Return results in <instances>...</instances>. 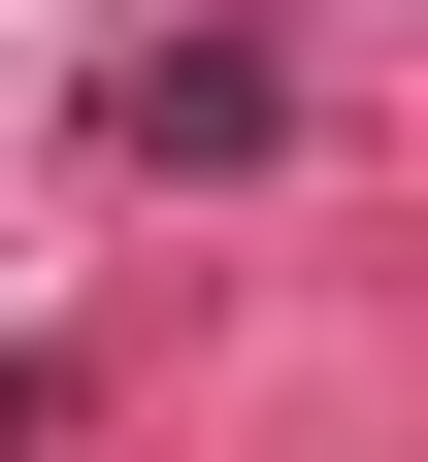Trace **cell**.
<instances>
[{
	"mask_svg": "<svg viewBox=\"0 0 428 462\" xmlns=\"http://www.w3.org/2000/svg\"><path fill=\"white\" fill-rule=\"evenodd\" d=\"M99 133H132V165H264L296 99H264V33H165V67H99Z\"/></svg>",
	"mask_w": 428,
	"mask_h": 462,
	"instance_id": "obj_1",
	"label": "cell"
}]
</instances>
